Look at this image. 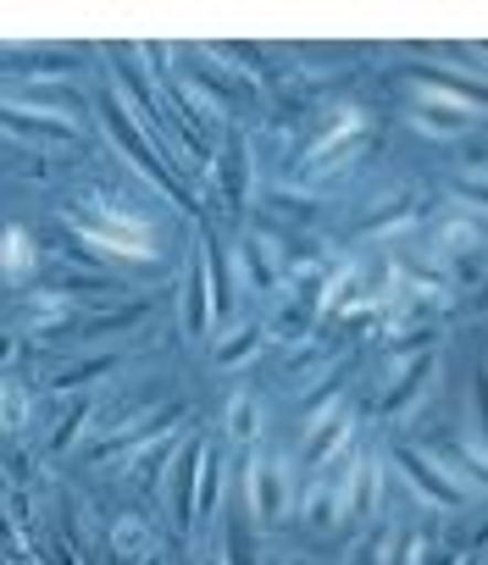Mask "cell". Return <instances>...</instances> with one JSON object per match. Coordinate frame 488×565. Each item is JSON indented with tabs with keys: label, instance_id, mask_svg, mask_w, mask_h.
<instances>
[{
	"label": "cell",
	"instance_id": "cell-6",
	"mask_svg": "<svg viewBox=\"0 0 488 565\" xmlns=\"http://www.w3.org/2000/svg\"><path fill=\"white\" fill-rule=\"evenodd\" d=\"M394 466H400V471H405V482H411V488H416V493H422L427 504H438V510H455V504L466 499V493H460L455 482H444L449 471H444L438 460L416 455V449H394Z\"/></svg>",
	"mask_w": 488,
	"mask_h": 565
},
{
	"label": "cell",
	"instance_id": "cell-18",
	"mask_svg": "<svg viewBox=\"0 0 488 565\" xmlns=\"http://www.w3.org/2000/svg\"><path fill=\"white\" fill-rule=\"evenodd\" d=\"M262 339H267V328H262V322H244V328H233V333H227V339L211 350V366L233 372V366H244V361H256Z\"/></svg>",
	"mask_w": 488,
	"mask_h": 565
},
{
	"label": "cell",
	"instance_id": "cell-16",
	"mask_svg": "<svg viewBox=\"0 0 488 565\" xmlns=\"http://www.w3.org/2000/svg\"><path fill=\"white\" fill-rule=\"evenodd\" d=\"M216 178H222V200L238 211V205H244V189H251V150H244L238 134L222 145V167H216Z\"/></svg>",
	"mask_w": 488,
	"mask_h": 565
},
{
	"label": "cell",
	"instance_id": "cell-21",
	"mask_svg": "<svg viewBox=\"0 0 488 565\" xmlns=\"http://www.w3.org/2000/svg\"><path fill=\"white\" fill-rule=\"evenodd\" d=\"M112 366H117V355H89V361H73V366H62V372L51 377V388H56V394H73V388H89V383H100V377H112Z\"/></svg>",
	"mask_w": 488,
	"mask_h": 565
},
{
	"label": "cell",
	"instance_id": "cell-17",
	"mask_svg": "<svg viewBox=\"0 0 488 565\" xmlns=\"http://www.w3.org/2000/svg\"><path fill=\"white\" fill-rule=\"evenodd\" d=\"M216 493H222V455L211 444H200V466H194V521L216 515Z\"/></svg>",
	"mask_w": 488,
	"mask_h": 565
},
{
	"label": "cell",
	"instance_id": "cell-12",
	"mask_svg": "<svg viewBox=\"0 0 488 565\" xmlns=\"http://www.w3.org/2000/svg\"><path fill=\"white\" fill-rule=\"evenodd\" d=\"M194 466H200V444H183L178 460L167 466V493H172V510H178V526L194 532Z\"/></svg>",
	"mask_w": 488,
	"mask_h": 565
},
{
	"label": "cell",
	"instance_id": "cell-8",
	"mask_svg": "<svg viewBox=\"0 0 488 565\" xmlns=\"http://www.w3.org/2000/svg\"><path fill=\"white\" fill-rule=\"evenodd\" d=\"M178 317H183V333L200 339L211 328V282H205V249H194L189 271H183V300H178Z\"/></svg>",
	"mask_w": 488,
	"mask_h": 565
},
{
	"label": "cell",
	"instance_id": "cell-10",
	"mask_svg": "<svg viewBox=\"0 0 488 565\" xmlns=\"http://www.w3.org/2000/svg\"><path fill=\"white\" fill-rule=\"evenodd\" d=\"M18 106H29V111H40V117H56V122H67V117H84L89 111V100L73 89V84H51V78H34L29 89H23V100Z\"/></svg>",
	"mask_w": 488,
	"mask_h": 565
},
{
	"label": "cell",
	"instance_id": "cell-5",
	"mask_svg": "<svg viewBox=\"0 0 488 565\" xmlns=\"http://www.w3.org/2000/svg\"><path fill=\"white\" fill-rule=\"evenodd\" d=\"M350 427H356V411H350L344 399L328 405V411H317V422H311V433H306V449H300V466H306V471L328 466V460L350 444Z\"/></svg>",
	"mask_w": 488,
	"mask_h": 565
},
{
	"label": "cell",
	"instance_id": "cell-3",
	"mask_svg": "<svg viewBox=\"0 0 488 565\" xmlns=\"http://www.w3.org/2000/svg\"><path fill=\"white\" fill-rule=\"evenodd\" d=\"M183 422V399H167L161 411H145V416H134V422H123L112 438H100L95 449H89V460H112V455H123V449H139V444H156V438H167L172 427Z\"/></svg>",
	"mask_w": 488,
	"mask_h": 565
},
{
	"label": "cell",
	"instance_id": "cell-29",
	"mask_svg": "<svg viewBox=\"0 0 488 565\" xmlns=\"http://www.w3.org/2000/svg\"><path fill=\"white\" fill-rule=\"evenodd\" d=\"M134 565H167V559H161V548H150V554H145V559H134Z\"/></svg>",
	"mask_w": 488,
	"mask_h": 565
},
{
	"label": "cell",
	"instance_id": "cell-4",
	"mask_svg": "<svg viewBox=\"0 0 488 565\" xmlns=\"http://www.w3.org/2000/svg\"><path fill=\"white\" fill-rule=\"evenodd\" d=\"M289 499H295L289 466L273 460V455H262V460L251 466V515H256L262 526H278V521L289 515Z\"/></svg>",
	"mask_w": 488,
	"mask_h": 565
},
{
	"label": "cell",
	"instance_id": "cell-23",
	"mask_svg": "<svg viewBox=\"0 0 488 565\" xmlns=\"http://www.w3.org/2000/svg\"><path fill=\"white\" fill-rule=\"evenodd\" d=\"M227 438L233 444H256L262 438V405L251 394H233L227 399Z\"/></svg>",
	"mask_w": 488,
	"mask_h": 565
},
{
	"label": "cell",
	"instance_id": "cell-7",
	"mask_svg": "<svg viewBox=\"0 0 488 565\" xmlns=\"http://www.w3.org/2000/svg\"><path fill=\"white\" fill-rule=\"evenodd\" d=\"M233 266H238V282H244L251 295H273L278 282H284V260L273 255V244H267V238H238Z\"/></svg>",
	"mask_w": 488,
	"mask_h": 565
},
{
	"label": "cell",
	"instance_id": "cell-25",
	"mask_svg": "<svg viewBox=\"0 0 488 565\" xmlns=\"http://www.w3.org/2000/svg\"><path fill=\"white\" fill-rule=\"evenodd\" d=\"M29 422V394L18 383H0V433H23Z\"/></svg>",
	"mask_w": 488,
	"mask_h": 565
},
{
	"label": "cell",
	"instance_id": "cell-28",
	"mask_svg": "<svg viewBox=\"0 0 488 565\" xmlns=\"http://www.w3.org/2000/svg\"><path fill=\"white\" fill-rule=\"evenodd\" d=\"M194 565H222V548H216V543H211V548H200V559H194Z\"/></svg>",
	"mask_w": 488,
	"mask_h": 565
},
{
	"label": "cell",
	"instance_id": "cell-2",
	"mask_svg": "<svg viewBox=\"0 0 488 565\" xmlns=\"http://www.w3.org/2000/svg\"><path fill=\"white\" fill-rule=\"evenodd\" d=\"M73 233L89 244V249H112V255H128V260H150V227L128 211H100V205H78L73 211Z\"/></svg>",
	"mask_w": 488,
	"mask_h": 565
},
{
	"label": "cell",
	"instance_id": "cell-27",
	"mask_svg": "<svg viewBox=\"0 0 488 565\" xmlns=\"http://www.w3.org/2000/svg\"><path fill=\"white\" fill-rule=\"evenodd\" d=\"M12 361H18V339L0 333V366H12Z\"/></svg>",
	"mask_w": 488,
	"mask_h": 565
},
{
	"label": "cell",
	"instance_id": "cell-30",
	"mask_svg": "<svg viewBox=\"0 0 488 565\" xmlns=\"http://www.w3.org/2000/svg\"><path fill=\"white\" fill-rule=\"evenodd\" d=\"M460 565H477V554H471V559H460Z\"/></svg>",
	"mask_w": 488,
	"mask_h": 565
},
{
	"label": "cell",
	"instance_id": "cell-26",
	"mask_svg": "<svg viewBox=\"0 0 488 565\" xmlns=\"http://www.w3.org/2000/svg\"><path fill=\"white\" fill-rule=\"evenodd\" d=\"M449 277L460 282V289H482V244H477V249L449 255Z\"/></svg>",
	"mask_w": 488,
	"mask_h": 565
},
{
	"label": "cell",
	"instance_id": "cell-14",
	"mask_svg": "<svg viewBox=\"0 0 488 565\" xmlns=\"http://www.w3.org/2000/svg\"><path fill=\"white\" fill-rule=\"evenodd\" d=\"M150 317V300H128L123 311H100V317H89L84 328H78V339L84 344H100V339H123V333H134L139 322Z\"/></svg>",
	"mask_w": 488,
	"mask_h": 565
},
{
	"label": "cell",
	"instance_id": "cell-9",
	"mask_svg": "<svg viewBox=\"0 0 488 565\" xmlns=\"http://www.w3.org/2000/svg\"><path fill=\"white\" fill-rule=\"evenodd\" d=\"M0 128L18 134V139H40V145H73V122H56V117H40L18 100H0Z\"/></svg>",
	"mask_w": 488,
	"mask_h": 565
},
{
	"label": "cell",
	"instance_id": "cell-15",
	"mask_svg": "<svg viewBox=\"0 0 488 565\" xmlns=\"http://www.w3.org/2000/svg\"><path fill=\"white\" fill-rule=\"evenodd\" d=\"M378 493H383V466H378V460H356V471H350V482H344V515H350V521L372 515Z\"/></svg>",
	"mask_w": 488,
	"mask_h": 565
},
{
	"label": "cell",
	"instance_id": "cell-13",
	"mask_svg": "<svg viewBox=\"0 0 488 565\" xmlns=\"http://www.w3.org/2000/svg\"><path fill=\"white\" fill-rule=\"evenodd\" d=\"M178 449H183V438H178V433H167V438H156V444H139V449H134V460H128L134 488H161V477H167V466L178 460Z\"/></svg>",
	"mask_w": 488,
	"mask_h": 565
},
{
	"label": "cell",
	"instance_id": "cell-19",
	"mask_svg": "<svg viewBox=\"0 0 488 565\" xmlns=\"http://www.w3.org/2000/svg\"><path fill=\"white\" fill-rule=\"evenodd\" d=\"M150 548H156V532H150L139 515L112 521V554H117V559H128V565H134V559H145Z\"/></svg>",
	"mask_w": 488,
	"mask_h": 565
},
{
	"label": "cell",
	"instance_id": "cell-1",
	"mask_svg": "<svg viewBox=\"0 0 488 565\" xmlns=\"http://www.w3.org/2000/svg\"><path fill=\"white\" fill-rule=\"evenodd\" d=\"M95 111H100V122H106V134H112V145L139 167V178H150L172 205H183V211H194V194L183 189V178L172 172V161L150 145V134H139V122H134V111H128V100L123 95H100L95 100Z\"/></svg>",
	"mask_w": 488,
	"mask_h": 565
},
{
	"label": "cell",
	"instance_id": "cell-31",
	"mask_svg": "<svg viewBox=\"0 0 488 565\" xmlns=\"http://www.w3.org/2000/svg\"><path fill=\"white\" fill-rule=\"evenodd\" d=\"M267 565H284V559H267Z\"/></svg>",
	"mask_w": 488,
	"mask_h": 565
},
{
	"label": "cell",
	"instance_id": "cell-24",
	"mask_svg": "<svg viewBox=\"0 0 488 565\" xmlns=\"http://www.w3.org/2000/svg\"><path fill=\"white\" fill-rule=\"evenodd\" d=\"M311 322H317V311H311V306L284 300V306H278V317H273V333H278L284 344H306V339H311Z\"/></svg>",
	"mask_w": 488,
	"mask_h": 565
},
{
	"label": "cell",
	"instance_id": "cell-22",
	"mask_svg": "<svg viewBox=\"0 0 488 565\" xmlns=\"http://www.w3.org/2000/svg\"><path fill=\"white\" fill-rule=\"evenodd\" d=\"M89 411H95L89 399H73V405H67V411L56 416V427H51V438H45V449H51V455H62V449H73V444L84 438V427H89Z\"/></svg>",
	"mask_w": 488,
	"mask_h": 565
},
{
	"label": "cell",
	"instance_id": "cell-20",
	"mask_svg": "<svg viewBox=\"0 0 488 565\" xmlns=\"http://www.w3.org/2000/svg\"><path fill=\"white\" fill-rule=\"evenodd\" d=\"M34 260H40V249H34V238H29L23 227L0 233V271H7V277H29Z\"/></svg>",
	"mask_w": 488,
	"mask_h": 565
},
{
	"label": "cell",
	"instance_id": "cell-11",
	"mask_svg": "<svg viewBox=\"0 0 488 565\" xmlns=\"http://www.w3.org/2000/svg\"><path fill=\"white\" fill-rule=\"evenodd\" d=\"M433 372H438V355H433V350L411 355V361H405V372L394 377V388H389V394L378 399V411H383V416H400V411H405L411 399H422V394H427Z\"/></svg>",
	"mask_w": 488,
	"mask_h": 565
}]
</instances>
